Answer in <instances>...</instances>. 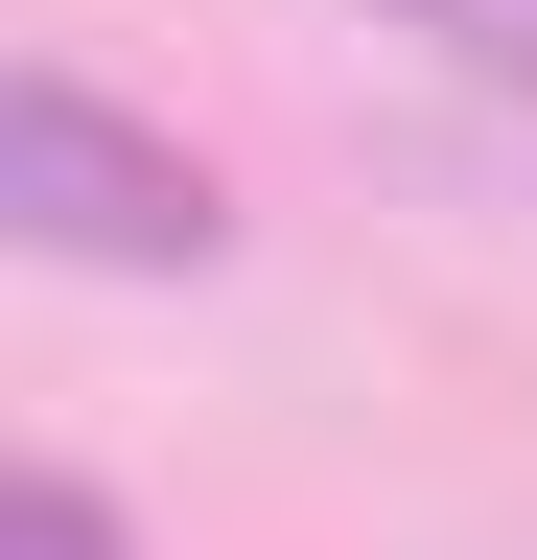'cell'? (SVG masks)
Returning <instances> with one entry per match:
<instances>
[{
  "label": "cell",
  "mask_w": 537,
  "mask_h": 560,
  "mask_svg": "<svg viewBox=\"0 0 537 560\" xmlns=\"http://www.w3.org/2000/svg\"><path fill=\"white\" fill-rule=\"evenodd\" d=\"M0 537H24V560H117V490H94V467H24V490H0Z\"/></svg>",
  "instance_id": "3"
},
{
  "label": "cell",
  "mask_w": 537,
  "mask_h": 560,
  "mask_svg": "<svg viewBox=\"0 0 537 560\" xmlns=\"http://www.w3.org/2000/svg\"><path fill=\"white\" fill-rule=\"evenodd\" d=\"M0 234H24V257H94V280H211L234 257V187L187 164V140H141L71 47H24V70H0Z\"/></svg>",
  "instance_id": "1"
},
{
  "label": "cell",
  "mask_w": 537,
  "mask_h": 560,
  "mask_svg": "<svg viewBox=\"0 0 537 560\" xmlns=\"http://www.w3.org/2000/svg\"><path fill=\"white\" fill-rule=\"evenodd\" d=\"M397 47H444L467 94H537V0H374Z\"/></svg>",
  "instance_id": "2"
}]
</instances>
